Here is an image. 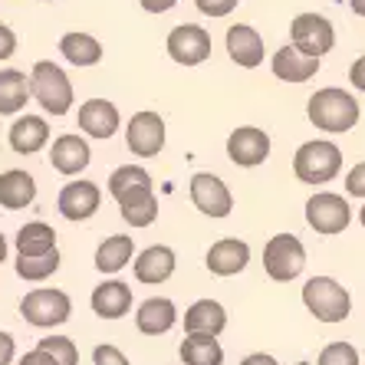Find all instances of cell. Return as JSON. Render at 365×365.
Masks as SVG:
<instances>
[{"label": "cell", "instance_id": "1", "mask_svg": "<svg viewBox=\"0 0 365 365\" xmlns=\"http://www.w3.org/2000/svg\"><path fill=\"white\" fill-rule=\"evenodd\" d=\"M109 195L119 201L122 221L132 227H148L158 217V197L152 187V175L142 165H122L109 175Z\"/></svg>", "mask_w": 365, "mask_h": 365}, {"label": "cell", "instance_id": "2", "mask_svg": "<svg viewBox=\"0 0 365 365\" xmlns=\"http://www.w3.org/2000/svg\"><path fill=\"white\" fill-rule=\"evenodd\" d=\"M306 115L316 128H323L329 135H346L359 125V102L352 93L339 89V86H326V89H316L306 102Z\"/></svg>", "mask_w": 365, "mask_h": 365}, {"label": "cell", "instance_id": "3", "mask_svg": "<svg viewBox=\"0 0 365 365\" xmlns=\"http://www.w3.org/2000/svg\"><path fill=\"white\" fill-rule=\"evenodd\" d=\"M30 99L40 102L46 115H66L73 109V83L53 60H40L30 69Z\"/></svg>", "mask_w": 365, "mask_h": 365}, {"label": "cell", "instance_id": "4", "mask_svg": "<svg viewBox=\"0 0 365 365\" xmlns=\"http://www.w3.org/2000/svg\"><path fill=\"white\" fill-rule=\"evenodd\" d=\"M342 168V152L339 145L329 142V138H313V142H303L293 155V175H297L303 185H326L339 175Z\"/></svg>", "mask_w": 365, "mask_h": 365}, {"label": "cell", "instance_id": "5", "mask_svg": "<svg viewBox=\"0 0 365 365\" xmlns=\"http://www.w3.org/2000/svg\"><path fill=\"white\" fill-rule=\"evenodd\" d=\"M303 303L319 323H342L349 316V309H352L349 289L342 287L339 280H332V277H313V280H306Z\"/></svg>", "mask_w": 365, "mask_h": 365}, {"label": "cell", "instance_id": "6", "mask_svg": "<svg viewBox=\"0 0 365 365\" xmlns=\"http://www.w3.org/2000/svg\"><path fill=\"white\" fill-rule=\"evenodd\" d=\"M306 267V247L297 234H273L264 247V270L270 280L289 283Z\"/></svg>", "mask_w": 365, "mask_h": 365}, {"label": "cell", "instance_id": "7", "mask_svg": "<svg viewBox=\"0 0 365 365\" xmlns=\"http://www.w3.org/2000/svg\"><path fill=\"white\" fill-rule=\"evenodd\" d=\"M73 313V299L63 293V289L53 287H40L30 289L24 299H20V316H24L30 326H40V329H53V326H63Z\"/></svg>", "mask_w": 365, "mask_h": 365}, {"label": "cell", "instance_id": "8", "mask_svg": "<svg viewBox=\"0 0 365 365\" xmlns=\"http://www.w3.org/2000/svg\"><path fill=\"white\" fill-rule=\"evenodd\" d=\"M289 46H297L303 56L323 60L326 53L336 50V26L323 14H299L289 24Z\"/></svg>", "mask_w": 365, "mask_h": 365}, {"label": "cell", "instance_id": "9", "mask_svg": "<svg viewBox=\"0 0 365 365\" xmlns=\"http://www.w3.org/2000/svg\"><path fill=\"white\" fill-rule=\"evenodd\" d=\"M352 221V207L342 195H332V191H319L306 201V224L316 230V234H342Z\"/></svg>", "mask_w": 365, "mask_h": 365}, {"label": "cell", "instance_id": "10", "mask_svg": "<svg viewBox=\"0 0 365 365\" xmlns=\"http://www.w3.org/2000/svg\"><path fill=\"white\" fill-rule=\"evenodd\" d=\"M165 135H168V132H165V119L152 109L135 112L125 125V145H128V152L138 155V158H155V155H162Z\"/></svg>", "mask_w": 365, "mask_h": 365}, {"label": "cell", "instance_id": "11", "mask_svg": "<svg viewBox=\"0 0 365 365\" xmlns=\"http://www.w3.org/2000/svg\"><path fill=\"white\" fill-rule=\"evenodd\" d=\"M165 50L178 66H201L211 56V34L197 24H178L165 40Z\"/></svg>", "mask_w": 365, "mask_h": 365}, {"label": "cell", "instance_id": "12", "mask_svg": "<svg viewBox=\"0 0 365 365\" xmlns=\"http://www.w3.org/2000/svg\"><path fill=\"white\" fill-rule=\"evenodd\" d=\"M187 191H191L195 207L201 214H207V217H227V214L234 211L230 187L224 185L217 175H211V171H197L195 178H191V185H187Z\"/></svg>", "mask_w": 365, "mask_h": 365}, {"label": "cell", "instance_id": "13", "mask_svg": "<svg viewBox=\"0 0 365 365\" xmlns=\"http://www.w3.org/2000/svg\"><path fill=\"white\" fill-rule=\"evenodd\" d=\"M227 158L237 168H257L270 158V135L257 125H240L227 135Z\"/></svg>", "mask_w": 365, "mask_h": 365}, {"label": "cell", "instance_id": "14", "mask_svg": "<svg viewBox=\"0 0 365 365\" xmlns=\"http://www.w3.org/2000/svg\"><path fill=\"white\" fill-rule=\"evenodd\" d=\"M102 204V191L96 181H69L56 197V207L66 221H89Z\"/></svg>", "mask_w": 365, "mask_h": 365}, {"label": "cell", "instance_id": "15", "mask_svg": "<svg viewBox=\"0 0 365 365\" xmlns=\"http://www.w3.org/2000/svg\"><path fill=\"white\" fill-rule=\"evenodd\" d=\"M89 162H93V152H89V142H86L83 135H60L53 138L50 145V165L60 175H66V178H73V175H79V171L89 168Z\"/></svg>", "mask_w": 365, "mask_h": 365}, {"label": "cell", "instance_id": "16", "mask_svg": "<svg viewBox=\"0 0 365 365\" xmlns=\"http://www.w3.org/2000/svg\"><path fill=\"white\" fill-rule=\"evenodd\" d=\"M224 43H227V56L234 63H237L240 69H257L260 63H264V36L257 34L254 26L247 24H234L227 30V36H224Z\"/></svg>", "mask_w": 365, "mask_h": 365}, {"label": "cell", "instance_id": "17", "mask_svg": "<svg viewBox=\"0 0 365 365\" xmlns=\"http://www.w3.org/2000/svg\"><path fill=\"white\" fill-rule=\"evenodd\" d=\"M79 128L89 138H112L119 132V109L109 99H89L79 106Z\"/></svg>", "mask_w": 365, "mask_h": 365}, {"label": "cell", "instance_id": "18", "mask_svg": "<svg viewBox=\"0 0 365 365\" xmlns=\"http://www.w3.org/2000/svg\"><path fill=\"white\" fill-rule=\"evenodd\" d=\"M247 264H250V247L237 237H224L207 250V270L214 277H234V273L247 270Z\"/></svg>", "mask_w": 365, "mask_h": 365}, {"label": "cell", "instance_id": "19", "mask_svg": "<svg viewBox=\"0 0 365 365\" xmlns=\"http://www.w3.org/2000/svg\"><path fill=\"white\" fill-rule=\"evenodd\" d=\"M7 142L17 155H36L50 142V125L43 115H20L7 132Z\"/></svg>", "mask_w": 365, "mask_h": 365}, {"label": "cell", "instance_id": "20", "mask_svg": "<svg viewBox=\"0 0 365 365\" xmlns=\"http://www.w3.org/2000/svg\"><path fill=\"white\" fill-rule=\"evenodd\" d=\"M175 267H178L175 250H171V247H165V244H152V247H145L142 254H138V260H135V280L158 287V283H165L171 273H175Z\"/></svg>", "mask_w": 365, "mask_h": 365}, {"label": "cell", "instance_id": "21", "mask_svg": "<svg viewBox=\"0 0 365 365\" xmlns=\"http://www.w3.org/2000/svg\"><path fill=\"white\" fill-rule=\"evenodd\" d=\"M270 69H273V76L283 79V83H306V79H313L319 73V60L303 56L297 46L287 43V46H280V50L273 53Z\"/></svg>", "mask_w": 365, "mask_h": 365}, {"label": "cell", "instance_id": "22", "mask_svg": "<svg viewBox=\"0 0 365 365\" xmlns=\"http://www.w3.org/2000/svg\"><path fill=\"white\" fill-rule=\"evenodd\" d=\"M227 326V313L217 299H197L185 313V332L187 336H221Z\"/></svg>", "mask_w": 365, "mask_h": 365}, {"label": "cell", "instance_id": "23", "mask_svg": "<svg viewBox=\"0 0 365 365\" xmlns=\"http://www.w3.org/2000/svg\"><path fill=\"white\" fill-rule=\"evenodd\" d=\"M93 313L102 319H122L132 309V287L122 280H106L93 289Z\"/></svg>", "mask_w": 365, "mask_h": 365}, {"label": "cell", "instance_id": "24", "mask_svg": "<svg viewBox=\"0 0 365 365\" xmlns=\"http://www.w3.org/2000/svg\"><path fill=\"white\" fill-rule=\"evenodd\" d=\"M175 323H178V309H175V303L168 297L145 299L135 313V326L142 336H165Z\"/></svg>", "mask_w": 365, "mask_h": 365}, {"label": "cell", "instance_id": "25", "mask_svg": "<svg viewBox=\"0 0 365 365\" xmlns=\"http://www.w3.org/2000/svg\"><path fill=\"white\" fill-rule=\"evenodd\" d=\"M36 197V181L30 171H20V168H10L0 175V207L7 211H24L30 207Z\"/></svg>", "mask_w": 365, "mask_h": 365}, {"label": "cell", "instance_id": "26", "mask_svg": "<svg viewBox=\"0 0 365 365\" xmlns=\"http://www.w3.org/2000/svg\"><path fill=\"white\" fill-rule=\"evenodd\" d=\"M14 247H17V257H43L56 250V230L43 221H30L17 230Z\"/></svg>", "mask_w": 365, "mask_h": 365}, {"label": "cell", "instance_id": "27", "mask_svg": "<svg viewBox=\"0 0 365 365\" xmlns=\"http://www.w3.org/2000/svg\"><path fill=\"white\" fill-rule=\"evenodd\" d=\"M60 53H63V60L66 63L86 69V66H96V63L102 60V43L96 40L93 34H79V30H73V34H66L60 40Z\"/></svg>", "mask_w": 365, "mask_h": 365}, {"label": "cell", "instance_id": "28", "mask_svg": "<svg viewBox=\"0 0 365 365\" xmlns=\"http://www.w3.org/2000/svg\"><path fill=\"white\" fill-rule=\"evenodd\" d=\"M30 102V76L20 69H0V115H17Z\"/></svg>", "mask_w": 365, "mask_h": 365}, {"label": "cell", "instance_id": "29", "mask_svg": "<svg viewBox=\"0 0 365 365\" xmlns=\"http://www.w3.org/2000/svg\"><path fill=\"white\" fill-rule=\"evenodd\" d=\"M132 254H135L132 237H128V234H112V237H106L99 244V250H96V270L99 273H119L122 267L132 260Z\"/></svg>", "mask_w": 365, "mask_h": 365}, {"label": "cell", "instance_id": "30", "mask_svg": "<svg viewBox=\"0 0 365 365\" xmlns=\"http://www.w3.org/2000/svg\"><path fill=\"white\" fill-rule=\"evenodd\" d=\"M178 352L185 365H224V349L217 336H185Z\"/></svg>", "mask_w": 365, "mask_h": 365}, {"label": "cell", "instance_id": "31", "mask_svg": "<svg viewBox=\"0 0 365 365\" xmlns=\"http://www.w3.org/2000/svg\"><path fill=\"white\" fill-rule=\"evenodd\" d=\"M17 277L26 283H43L60 270V250H50L43 257H17Z\"/></svg>", "mask_w": 365, "mask_h": 365}, {"label": "cell", "instance_id": "32", "mask_svg": "<svg viewBox=\"0 0 365 365\" xmlns=\"http://www.w3.org/2000/svg\"><path fill=\"white\" fill-rule=\"evenodd\" d=\"M36 349L50 352V356L56 359V365H79V349H76V342L66 339V336H46V339L36 342Z\"/></svg>", "mask_w": 365, "mask_h": 365}, {"label": "cell", "instance_id": "33", "mask_svg": "<svg viewBox=\"0 0 365 365\" xmlns=\"http://www.w3.org/2000/svg\"><path fill=\"white\" fill-rule=\"evenodd\" d=\"M316 365H359V352H356V346H349V342H329V346L319 352Z\"/></svg>", "mask_w": 365, "mask_h": 365}, {"label": "cell", "instance_id": "34", "mask_svg": "<svg viewBox=\"0 0 365 365\" xmlns=\"http://www.w3.org/2000/svg\"><path fill=\"white\" fill-rule=\"evenodd\" d=\"M240 0H195V7L201 10L204 17H227L237 10Z\"/></svg>", "mask_w": 365, "mask_h": 365}, {"label": "cell", "instance_id": "35", "mask_svg": "<svg viewBox=\"0 0 365 365\" xmlns=\"http://www.w3.org/2000/svg\"><path fill=\"white\" fill-rule=\"evenodd\" d=\"M93 365H132L125 359V352L115 346H96L93 349Z\"/></svg>", "mask_w": 365, "mask_h": 365}, {"label": "cell", "instance_id": "36", "mask_svg": "<svg viewBox=\"0 0 365 365\" xmlns=\"http://www.w3.org/2000/svg\"><path fill=\"white\" fill-rule=\"evenodd\" d=\"M346 195L352 197H365V162L352 165L346 175Z\"/></svg>", "mask_w": 365, "mask_h": 365}, {"label": "cell", "instance_id": "37", "mask_svg": "<svg viewBox=\"0 0 365 365\" xmlns=\"http://www.w3.org/2000/svg\"><path fill=\"white\" fill-rule=\"evenodd\" d=\"M14 53H17V34L7 24H0V63L10 60Z\"/></svg>", "mask_w": 365, "mask_h": 365}, {"label": "cell", "instance_id": "38", "mask_svg": "<svg viewBox=\"0 0 365 365\" xmlns=\"http://www.w3.org/2000/svg\"><path fill=\"white\" fill-rule=\"evenodd\" d=\"M17 356V346H14V336L10 332H0V365H10Z\"/></svg>", "mask_w": 365, "mask_h": 365}, {"label": "cell", "instance_id": "39", "mask_svg": "<svg viewBox=\"0 0 365 365\" xmlns=\"http://www.w3.org/2000/svg\"><path fill=\"white\" fill-rule=\"evenodd\" d=\"M349 83L356 86L359 93H365V56H359V60L349 66Z\"/></svg>", "mask_w": 365, "mask_h": 365}, {"label": "cell", "instance_id": "40", "mask_svg": "<svg viewBox=\"0 0 365 365\" xmlns=\"http://www.w3.org/2000/svg\"><path fill=\"white\" fill-rule=\"evenodd\" d=\"M20 365H56V359H53L50 352H43V349H30V352L20 359Z\"/></svg>", "mask_w": 365, "mask_h": 365}, {"label": "cell", "instance_id": "41", "mask_svg": "<svg viewBox=\"0 0 365 365\" xmlns=\"http://www.w3.org/2000/svg\"><path fill=\"white\" fill-rule=\"evenodd\" d=\"M142 4V10H148V14H168L178 0H138Z\"/></svg>", "mask_w": 365, "mask_h": 365}, {"label": "cell", "instance_id": "42", "mask_svg": "<svg viewBox=\"0 0 365 365\" xmlns=\"http://www.w3.org/2000/svg\"><path fill=\"white\" fill-rule=\"evenodd\" d=\"M240 365H280L273 356H267V352H254V356H247Z\"/></svg>", "mask_w": 365, "mask_h": 365}, {"label": "cell", "instance_id": "43", "mask_svg": "<svg viewBox=\"0 0 365 365\" xmlns=\"http://www.w3.org/2000/svg\"><path fill=\"white\" fill-rule=\"evenodd\" d=\"M349 7H352V14L365 17V0H349Z\"/></svg>", "mask_w": 365, "mask_h": 365}, {"label": "cell", "instance_id": "44", "mask_svg": "<svg viewBox=\"0 0 365 365\" xmlns=\"http://www.w3.org/2000/svg\"><path fill=\"white\" fill-rule=\"evenodd\" d=\"M7 260V240H4V234H0V264Z\"/></svg>", "mask_w": 365, "mask_h": 365}, {"label": "cell", "instance_id": "45", "mask_svg": "<svg viewBox=\"0 0 365 365\" xmlns=\"http://www.w3.org/2000/svg\"><path fill=\"white\" fill-rule=\"evenodd\" d=\"M359 221H362V227H365V207H362V211H359Z\"/></svg>", "mask_w": 365, "mask_h": 365}]
</instances>
